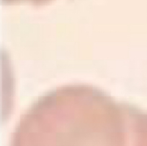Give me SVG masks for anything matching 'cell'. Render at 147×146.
Masks as SVG:
<instances>
[{
  "label": "cell",
  "instance_id": "2",
  "mask_svg": "<svg viewBox=\"0 0 147 146\" xmlns=\"http://www.w3.org/2000/svg\"><path fill=\"white\" fill-rule=\"evenodd\" d=\"M49 0H2V2L6 3H14V2H30V3L34 4V5H40V4L45 3Z\"/></svg>",
  "mask_w": 147,
  "mask_h": 146
},
{
  "label": "cell",
  "instance_id": "1",
  "mask_svg": "<svg viewBox=\"0 0 147 146\" xmlns=\"http://www.w3.org/2000/svg\"><path fill=\"white\" fill-rule=\"evenodd\" d=\"M11 146H127L118 102L92 87L61 88L22 115Z\"/></svg>",
  "mask_w": 147,
  "mask_h": 146
}]
</instances>
